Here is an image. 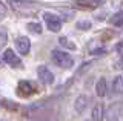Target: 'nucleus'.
Here are the masks:
<instances>
[{
	"label": "nucleus",
	"instance_id": "1",
	"mask_svg": "<svg viewBox=\"0 0 123 121\" xmlns=\"http://www.w3.org/2000/svg\"><path fill=\"white\" fill-rule=\"evenodd\" d=\"M51 58L54 61V65H57L62 69H71L74 66V58L65 51H60V49H54L51 52Z\"/></svg>",
	"mask_w": 123,
	"mask_h": 121
},
{
	"label": "nucleus",
	"instance_id": "2",
	"mask_svg": "<svg viewBox=\"0 0 123 121\" xmlns=\"http://www.w3.org/2000/svg\"><path fill=\"white\" fill-rule=\"evenodd\" d=\"M43 20L46 26H48V29L51 32H59L62 29V18L57 16V14H52V12H45L43 14Z\"/></svg>",
	"mask_w": 123,
	"mask_h": 121
},
{
	"label": "nucleus",
	"instance_id": "3",
	"mask_svg": "<svg viewBox=\"0 0 123 121\" xmlns=\"http://www.w3.org/2000/svg\"><path fill=\"white\" fill-rule=\"evenodd\" d=\"M3 61H5L8 66H11V67H18V66H22L20 57L15 54V51H12V49H6V51L3 52Z\"/></svg>",
	"mask_w": 123,
	"mask_h": 121
},
{
	"label": "nucleus",
	"instance_id": "4",
	"mask_svg": "<svg viewBox=\"0 0 123 121\" xmlns=\"http://www.w3.org/2000/svg\"><path fill=\"white\" fill-rule=\"evenodd\" d=\"M37 77H38V80L46 86H49V84L54 83V74L46 66H38L37 67Z\"/></svg>",
	"mask_w": 123,
	"mask_h": 121
},
{
	"label": "nucleus",
	"instance_id": "5",
	"mask_svg": "<svg viewBox=\"0 0 123 121\" xmlns=\"http://www.w3.org/2000/svg\"><path fill=\"white\" fill-rule=\"evenodd\" d=\"M120 115H122L120 103H112L106 109V113H105L106 121H120Z\"/></svg>",
	"mask_w": 123,
	"mask_h": 121
},
{
	"label": "nucleus",
	"instance_id": "6",
	"mask_svg": "<svg viewBox=\"0 0 123 121\" xmlns=\"http://www.w3.org/2000/svg\"><path fill=\"white\" fill-rule=\"evenodd\" d=\"M15 49H17L22 55L29 54V51H31V40L28 38V37H25V35L17 37V38H15Z\"/></svg>",
	"mask_w": 123,
	"mask_h": 121
},
{
	"label": "nucleus",
	"instance_id": "7",
	"mask_svg": "<svg viewBox=\"0 0 123 121\" xmlns=\"http://www.w3.org/2000/svg\"><path fill=\"white\" fill-rule=\"evenodd\" d=\"M88 106H89V97L85 95V94H80V95L75 98V101H74L75 112L77 113H82L83 110H86V109H88Z\"/></svg>",
	"mask_w": 123,
	"mask_h": 121
},
{
	"label": "nucleus",
	"instance_id": "8",
	"mask_svg": "<svg viewBox=\"0 0 123 121\" xmlns=\"http://www.w3.org/2000/svg\"><path fill=\"white\" fill-rule=\"evenodd\" d=\"M105 106H103L102 103H97L92 106V110H91V118L94 121H102L103 118H105Z\"/></svg>",
	"mask_w": 123,
	"mask_h": 121
},
{
	"label": "nucleus",
	"instance_id": "9",
	"mask_svg": "<svg viewBox=\"0 0 123 121\" xmlns=\"http://www.w3.org/2000/svg\"><path fill=\"white\" fill-rule=\"evenodd\" d=\"M111 90H112V94H115V95L123 94V77H122V75L114 77L112 83H111Z\"/></svg>",
	"mask_w": 123,
	"mask_h": 121
},
{
	"label": "nucleus",
	"instance_id": "10",
	"mask_svg": "<svg viewBox=\"0 0 123 121\" xmlns=\"http://www.w3.org/2000/svg\"><path fill=\"white\" fill-rule=\"evenodd\" d=\"M106 90H108V86H106V78H105V77L98 78L97 84H95V94H97V97H98V98H103V97L106 95Z\"/></svg>",
	"mask_w": 123,
	"mask_h": 121
},
{
	"label": "nucleus",
	"instance_id": "11",
	"mask_svg": "<svg viewBox=\"0 0 123 121\" xmlns=\"http://www.w3.org/2000/svg\"><path fill=\"white\" fill-rule=\"evenodd\" d=\"M109 23L115 26V28H120L123 29V11H118V12H115L112 17L109 18Z\"/></svg>",
	"mask_w": 123,
	"mask_h": 121
},
{
	"label": "nucleus",
	"instance_id": "12",
	"mask_svg": "<svg viewBox=\"0 0 123 121\" xmlns=\"http://www.w3.org/2000/svg\"><path fill=\"white\" fill-rule=\"evenodd\" d=\"M59 43H60L63 48L71 49V51H75V49H77L75 43H74V41H71V40L68 38V37H60V38H59Z\"/></svg>",
	"mask_w": 123,
	"mask_h": 121
},
{
	"label": "nucleus",
	"instance_id": "13",
	"mask_svg": "<svg viewBox=\"0 0 123 121\" xmlns=\"http://www.w3.org/2000/svg\"><path fill=\"white\" fill-rule=\"evenodd\" d=\"M28 31L34 32V34H42V25L37 23V22H31V23H28Z\"/></svg>",
	"mask_w": 123,
	"mask_h": 121
},
{
	"label": "nucleus",
	"instance_id": "14",
	"mask_svg": "<svg viewBox=\"0 0 123 121\" xmlns=\"http://www.w3.org/2000/svg\"><path fill=\"white\" fill-rule=\"evenodd\" d=\"M98 2L100 0H79V5H83L85 8H94V6H97L98 5Z\"/></svg>",
	"mask_w": 123,
	"mask_h": 121
},
{
	"label": "nucleus",
	"instance_id": "15",
	"mask_svg": "<svg viewBox=\"0 0 123 121\" xmlns=\"http://www.w3.org/2000/svg\"><path fill=\"white\" fill-rule=\"evenodd\" d=\"M77 28L88 31V29H91V22L89 20H80V22H77Z\"/></svg>",
	"mask_w": 123,
	"mask_h": 121
},
{
	"label": "nucleus",
	"instance_id": "16",
	"mask_svg": "<svg viewBox=\"0 0 123 121\" xmlns=\"http://www.w3.org/2000/svg\"><path fill=\"white\" fill-rule=\"evenodd\" d=\"M8 41V34L3 28H0V48H3Z\"/></svg>",
	"mask_w": 123,
	"mask_h": 121
},
{
	"label": "nucleus",
	"instance_id": "17",
	"mask_svg": "<svg viewBox=\"0 0 123 121\" xmlns=\"http://www.w3.org/2000/svg\"><path fill=\"white\" fill-rule=\"evenodd\" d=\"M6 11H8L6 5H5V3H3V2H0V20H2V18L6 16Z\"/></svg>",
	"mask_w": 123,
	"mask_h": 121
},
{
	"label": "nucleus",
	"instance_id": "18",
	"mask_svg": "<svg viewBox=\"0 0 123 121\" xmlns=\"http://www.w3.org/2000/svg\"><path fill=\"white\" fill-rule=\"evenodd\" d=\"M115 67H117V69H123V55L118 58V61L115 63Z\"/></svg>",
	"mask_w": 123,
	"mask_h": 121
}]
</instances>
